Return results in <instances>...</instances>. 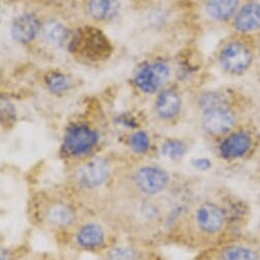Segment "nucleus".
Wrapping results in <instances>:
<instances>
[{
  "instance_id": "14",
  "label": "nucleus",
  "mask_w": 260,
  "mask_h": 260,
  "mask_svg": "<svg viewBox=\"0 0 260 260\" xmlns=\"http://www.w3.org/2000/svg\"><path fill=\"white\" fill-rule=\"evenodd\" d=\"M235 28L244 33L260 29V4L252 3L242 8L235 19Z\"/></svg>"
},
{
  "instance_id": "23",
  "label": "nucleus",
  "mask_w": 260,
  "mask_h": 260,
  "mask_svg": "<svg viewBox=\"0 0 260 260\" xmlns=\"http://www.w3.org/2000/svg\"><path fill=\"white\" fill-rule=\"evenodd\" d=\"M30 251L26 246H0V260H22Z\"/></svg>"
},
{
  "instance_id": "2",
  "label": "nucleus",
  "mask_w": 260,
  "mask_h": 260,
  "mask_svg": "<svg viewBox=\"0 0 260 260\" xmlns=\"http://www.w3.org/2000/svg\"><path fill=\"white\" fill-rule=\"evenodd\" d=\"M112 173L110 161L95 155L64 168L61 186L89 211V204L96 201L99 192L108 184Z\"/></svg>"
},
{
  "instance_id": "7",
  "label": "nucleus",
  "mask_w": 260,
  "mask_h": 260,
  "mask_svg": "<svg viewBox=\"0 0 260 260\" xmlns=\"http://www.w3.org/2000/svg\"><path fill=\"white\" fill-rule=\"evenodd\" d=\"M171 75V70L163 61H154L143 64L136 72L134 82L137 88L146 93L154 94L167 83Z\"/></svg>"
},
{
  "instance_id": "12",
  "label": "nucleus",
  "mask_w": 260,
  "mask_h": 260,
  "mask_svg": "<svg viewBox=\"0 0 260 260\" xmlns=\"http://www.w3.org/2000/svg\"><path fill=\"white\" fill-rule=\"evenodd\" d=\"M42 82L47 92L58 98L70 93L77 85V80L72 74L58 69L47 71L42 77Z\"/></svg>"
},
{
  "instance_id": "9",
  "label": "nucleus",
  "mask_w": 260,
  "mask_h": 260,
  "mask_svg": "<svg viewBox=\"0 0 260 260\" xmlns=\"http://www.w3.org/2000/svg\"><path fill=\"white\" fill-rule=\"evenodd\" d=\"M168 181L169 175L164 169L151 165L139 167L132 176L135 188L145 196H154L161 192Z\"/></svg>"
},
{
  "instance_id": "11",
  "label": "nucleus",
  "mask_w": 260,
  "mask_h": 260,
  "mask_svg": "<svg viewBox=\"0 0 260 260\" xmlns=\"http://www.w3.org/2000/svg\"><path fill=\"white\" fill-rule=\"evenodd\" d=\"M219 60L225 72L239 75L245 73L250 68L253 56L251 50L245 44L232 42L222 49Z\"/></svg>"
},
{
  "instance_id": "26",
  "label": "nucleus",
  "mask_w": 260,
  "mask_h": 260,
  "mask_svg": "<svg viewBox=\"0 0 260 260\" xmlns=\"http://www.w3.org/2000/svg\"><path fill=\"white\" fill-rule=\"evenodd\" d=\"M192 165H193L194 167H196V168H198V169H200V170H203V171L209 169L210 166H211L210 161L207 160V159H203V158L193 160V161H192Z\"/></svg>"
},
{
  "instance_id": "24",
  "label": "nucleus",
  "mask_w": 260,
  "mask_h": 260,
  "mask_svg": "<svg viewBox=\"0 0 260 260\" xmlns=\"http://www.w3.org/2000/svg\"><path fill=\"white\" fill-rule=\"evenodd\" d=\"M129 144L137 153H146L150 148V138L145 132H137L130 137Z\"/></svg>"
},
{
  "instance_id": "20",
  "label": "nucleus",
  "mask_w": 260,
  "mask_h": 260,
  "mask_svg": "<svg viewBox=\"0 0 260 260\" xmlns=\"http://www.w3.org/2000/svg\"><path fill=\"white\" fill-rule=\"evenodd\" d=\"M199 104L204 112L219 108H228V101L225 96L218 92H207L203 94Z\"/></svg>"
},
{
  "instance_id": "17",
  "label": "nucleus",
  "mask_w": 260,
  "mask_h": 260,
  "mask_svg": "<svg viewBox=\"0 0 260 260\" xmlns=\"http://www.w3.org/2000/svg\"><path fill=\"white\" fill-rule=\"evenodd\" d=\"M155 109L162 119H171L180 112V96L173 90H163L156 101Z\"/></svg>"
},
{
  "instance_id": "1",
  "label": "nucleus",
  "mask_w": 260,
  "mask_h": 260,
  "mask_svg": "<svg viewBox=\"0 0 260 260\" xmlns=\"http://www.w3.org/2000/svg\"><path fill=\"white\" fill-rule=\"evenodd\" d=\"M87 213L89 211L62 186L41 189L33 194L29 203V214L33 223L57 238L72 229Z\"/></svg>"
},
{
  "instance_id": "13",
  "label": "nucleus",
  "mask_w": 260,
  "mask_h": 260,
  "mask_svg": "<svg viewBox=\"0 0 260 260\" xmlns=\"http://www.w3.org/2000/svg\"><path fill=\"white\" fill-rule=\"evenodd\" d=\"M236 122L235 115L229 108H219L205 111L202 124L204 129L210 135H223L234 127Z\"/></svg>"
},
{
  "instance_id": "15",
  "label": "nucleus",
  "mask_w": 260,
  "mask_h": 260,
  "mask_svg": "<svg viewBox=\"0 0 260 260\" xmlns=\"http://www.w3.org/2000/svg\"><path fill=\"white\" fill-rule=\"evenodd\" d=\"M197 219L200 228L207 233L218 232L224 221L221 209L214 204L203 205L198 211Z\"/></svg>"
},
{
  "instance_id": "4",
  "label": "nucleus",
  "mask_w": 260,
  "mask_h": 260,
  "mask_svg": "<svg viewBox=\"0 0 260 260\" xmlns=\"http://www.w3.org/2000/svg\"><path fill=\"white\" fill-rule=\"evenodd\" d=\"M69 249L80 253H99L107 247L106 226L87 213L72 229L58 237Z\"/></svg>"
},
{
  "instance_id": "8",
  "label": "nucleus",
  "mask_w": 260,
  "mask_h": 260,
  "mask_svg": "<svg viewBox=\"0 0 260 260\" xmlns=\"http://www.w3.org/2000/svg\"><path fill=\"white\" fill-rule=\"evenodd\" d=\"M76 6L88 25L108 23L121 10L120 0H76Z\"/></svg>"
},
{
  "instance_id": "16",
  "label": "nucleus",
  "mask_w": 260,
  "mask_h": 260,
  "mask_svg": "<svg viewBox=\"0 0 260 260\" xmlns=\"http://www.w3.org/2000/svg\"><path fill=\"white\" fill-rule=\"evenodd\" d=\"M251 147V139L244 133H238L226 139L220 146L221 155L226 159H235L245 155Z\"/></svg>"
},
{
  "instance_id": "28",
  "label": "nucleus",
  "mask_w": 260,
  "mask_h": 260,
  "mask_svg": "<svg viewBox=\"0 0 260 260\" xmlns=\"http://www.w3.org/2000/svg\"><path fill=\"white\" fill-rule=\"evenodd\" d=\"M3 80H4V69H3V64L0 63V87H2Z\"/></svg>"
},
{
  "instance_id": "3",
  "label": "nucleus",
  "mask_w": 260,
  "mask_h": 260,
  "mask_svg": "<svg viewBox=\"0 0 260 260\" xmlns=\"http://www.w3.org/2000/svg\"><path fill=\"white\" fill-rule=\"evenodd\" d=\"M101 140V130L89 116L71 121L63 130L58 152L64 168L98 155Z\"/></svg>"
},
{
  "instance_id": "5",
  "label": "nucleus",
  "mask_w": 260,
  "mask_h": 260,
  "mask_svg": "<svg viewBox=\"0 0 260 260\" xmlns=\"http://www.w3.org/2000/svg\"><path fill=\"white\" fill-rule=\"evenodd\" d=\"M67 49L80 61L91 62L109 57L112 46L102 30L85 24L74 29Z\"/></svg>"
},
{
  "instance_id": "27",
  "label": "nucleus",
  "mask_w": 260,
  "mask_h": 260,
  "mask_svg": "<svg viewBox=\"0 0 260 260\" xmlns=\"http://www.w3.org/2000/svg\"><path fill=\"white\" fill-rule=\"evenodd\" d=\"M2 3L9 5H24V4H39L43 0H0Z\"/></svg>"
},
{
  "instance_id": "29",
  "label": "nucleus",
  "mask_w": 260,
  "mask_h": 260,
  "mask_svg": "<svg viewBox=\"0 0 260 260\" xmlns=\"http://www.w3.org/2000/svg\"><path fill=\"white\" fill-rule=\"evenodd\" d=\"M0 5H2V2H0Z\"/></svg>"
},
{
  "instance_id": "6",
  "label": "nucleus",
  "mask_w": 260,
  "mask_h": 260,
  "mask_svg": "<svg viewBox=\"0 0 260 260\" xmlns=\"http://www.w3.org/2000/svg\"><path fill=\"white\" fill-rule=\"evenodd\" d=\"M74 29L64 22V18L41 16L38 42L49 49L67 48Z\"/></svg>"
},
{
  "instance_id": "21",
  "label": "nucleus",
  "mask_w": 260,
  "mask_h": 260,
  "mask_svg": "<svg viewBox=\"0 0 260 260\" xmlns=\"http://www.w3.org/2000/svg\"><path fill=\"white\" fill-rule=\"evenodd\" d=\"M223 260H258V255L248 248L231 247L224 251Z\"/></svg>"
},
{
  "instance_id": "22",
  "label": "nucleus",
  "mask_w": 260,
  "mask_h": 260,
  "mask_svg": "<svg viewBox=\"0 0 260 260\" xmlns=\"http://www.w3.org/2000/svg\"><path fill=\"white\" fill-rule=\"evenodd\" d=\"M186 153L183 143L176 140H168L162 146V154L169 159H179Z\"/></svg>"
},
{
  "instance_id": "18",
  "label": "nucleus",
  "mask_w": 260,
  "mask_h": 260,
  "mask_svg": "<svg viewBox=\"0 0 260 260\" xmlns=\"http://www.w3.org/2000/svg\"><path fill=\"white\" fill-rule=\"evenodd\" d=\"M240 0H207L206 14L213 20L226 21L238 11Z\"/></svg>"
},
{
  "instance_id": "19",
  "label": "nucleus",
  "mask_w": 260,
  "mask_h": 260,
  "mask_svg": "<svg viewBox=\"0 0 260 260\" xmlns=\"http://www.w3.org/2000/svg\"><path fill=\"white\" fill-rule=\"evenodd\" d=\"M142 252L130 245H114L106 251V260H142Z\"/></svg>"
},
{
  "instance_id": "25",
  "label": "nucleus",
  "mask_w": 260,
  "mask_h": 260,
  "mask_svg": "<svg viewBox=\"0 0 260 260\" xmlns=\"http://www.w3.org/2000/svg\"><path fill=\"white\" fill-rule=\"evenodd\" d=\"M22 260H58L56 257L45 253H31L29 252Z\"/></svg>"
},
{
  "instance_id": "10",
  "label": "nucleus",
  "mask_w": 260,
  "mask_h": 260,
  "mask_svg": "<svg viewBox=\"0 0 260 260\" xmlns=\"http://www.w3.org/2000/svg\"><path fill=\"white\" fill-rule=\"evenodd\" d=\"M41 25V16L35 12H25L18 15L11 25V36L14 41L31 46L37 43Z\"/></svg>"
}]
</instances>
